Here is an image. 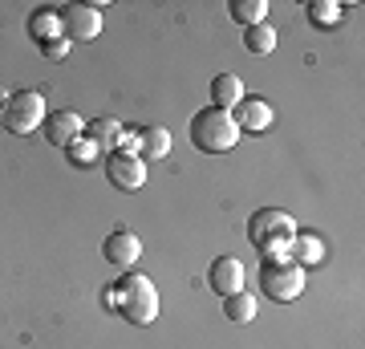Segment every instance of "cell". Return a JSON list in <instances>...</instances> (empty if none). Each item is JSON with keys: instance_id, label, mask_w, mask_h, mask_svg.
I'll list each match as a JSON object with an SVG mask.
<instances>
[{"instance_id": "ffe728a7", "label": "cell", "mask_w": 365, "mask_h": 349, "mask_svg": "<svg viewBox=\"0 0 365 349\" xmlns=\"http://www.w3.org/2000/svg\"><path fill=\"white\" fill-rule=\"evenodd\" d=\"M304 16H309V25L313 29H329L341 21V4L337 0H313L309 9H304Z\"/></svg>"}, {"instance_id": "52a82bcc", "label": "cell", "mask_w": 365, "mask_h": 349, "mask_svg": "<svg viewBox=\"0 0 365 349\" xmlns=\"http://www.w3.org/2000/svg\"><path fill=\"white\" fill-rule=\"evenodd\" d=\"M106 179H110V187H118V191H138L146 183V163L138 155L114 151V155H106Z\"/></svg>"}, {"instance_id": "ac0fdd59", "label": "cell", "mask_w": 365, "mask_h": 349, "mask_svg": "<svg viewBox=\"0 0 365 349\" xmlns=\"http://www.w3.org/2000/svg\"><path fill=\"white\" fill-rule=\"evenodd\" d=\"M227 13H232L235 25L252 29V25H264V16H268V4H264V0H232V4H227Z\"/></svg>"}, {"instance_id": "8992f818", "label": "cell", "mask_w": 365, "mask_h": 349, "mask_svg": "<svg viewBox=\"0 0 365 349\" xmlns=\"http://www.w3.org/2000/svg\"><path fill=\"white\" fill-rule=\"evenodd\" d=\"M41 130H45L49 146H57V151H69V146H73L81 134H86V118H81L78 110H53V114H45Z\"/></svg>"}, {"instance_id": "9a60e30c", "label": "cell", "mask_w": 365, "mask_h": 349, "mask_svg": "<svg viewBox=\"0 0 365 349\" xmlns=\"http://www.w3.org/2000/svg\"><path fill=\"white\" fill-rule=\"evenodd\" d=\"M29 37L37 41V45L66 37V33H61V9H37V13L29 16Z\"/></svg>"}, {"instance_id": "d6986e66", "label": "cell", "mask_w": 365, "mask_h": 349, "mask_svg": "<svg viewBox=\"0 0 365 349\" xmlns=\"http://www.w3.org/2000/svg\"><path fill=\"white\" fill-rule=\"evenodd\" d=\"M244 49H248L252 57H268V53L276 49V29H272V25H252V29H244Z\"/></svg>"}, {"instance_id": "6da1fadb", "label": "cell", "mask_w": 365, "mask_h": 349, "mask_svg": "<svg viewBox=\"0 0 365 349\" xmlns=\"http://www.w3.org/2000/svg\"><path fill=\"white\" fill-rule=\"evenodd\" d=\"M106 305H110L118 317H126L130 325H150L158 317V288H155L150 276H143V272H126V276L106 293Z\"/></svg>"}, {"instance_id": "9c48e42d", "label": "cell", "mask_w": 365, "mask_h": 349, "mask_svg": "<svg viewBox=\"0 0 365 349\" xmlns=\"http://www.w3.org/2000/svg\"><path fill=\"white\" fill-rule=\"evenodd\" d=\"M102 256L110 260L114 268H126V272H130L134 264H138V256H143V240H138L130 228H114V232L106 236Z\"/></svg>"}, {"instance_id": "8fae6325", "label": "cell", "mask_w": 365, "mask_h": 349, "mask_svg": "<svg viewBox=\"0 0 365 349\" xmlns=\"http://www.w3.org/2000/svg\"><path fill=\"white\" fill-rule=\"evenodd\" d=\"M232 122L240 126V134H244V130L260 134V130L272 126V106L260 102V98H248V93H244V102H240V106L232 110Z\"/></svg>"}, {"instance_id": "2e32d148", "label": "cell", "mask_w": 365, "mask_h": 349, "mask_svg": "<svg viewBox=\"0 0 365 349\" xmlns=\"http://www.w3.org/2000/svg\"><path fill=\"white\" fill-rule=\"evenodd\" d=\"M288 260H292V264H300V268H309V264H321V260H325V240H321L317 232H297Z\"/></svg>"}, {"instance_id": "5bb4252c", "label": "cell", "mask_w": 365, "mask_h": 349, "mask_svg": "<svg viewBox=\"0 0 365 349\" xmlns=\"http://www.w3.org/2000/svg\"><path fill=\"white\" fill-rule=\"evenodd\" d=\"M122 134H126V130H122V122H118V118H93V122H86V138H90L98 151H110V155L118 151Z\"/></svg>"}, {"instance_id": "ba28073f", "label": "cell", "mask_w": 365, "mask_h": 349, "mask_svg": "<svg viewBox=\"0 0 365 349\" xmlns=\"http://www.w3.org/2000/svg\"><path fill=\"white\" fill-rule=\"evenodd\" d=\"M61 33H66V41H93L102 33L98 4H66L61 9Z\"/></svg>"}, {"instance_id": "277c9868", "label": "cell", "mask_w": 365, "mask_h": 349, "mask_svg": "<svg viewBox=\"0 0 365 349\" xmlns=\"http://www.w3.org/2000/svg\"><path fill=\"white\" fill-rule=\"evenodd\" d=\"M260 293L268 300H297L304 293V268L292 264V260H264L260 264Z\"/></svg>"}, {"instance_id": "7a4b0ae2", "label": "cell", "mask_w": 365, "mask_h": 349, "mask_svg": "<svg viewBox=\"0 0 365 349\" xmlns=\"http://www.w3.org/2000/svg\"><path fill=\"white\" fill-rule=\"evenodd\" d=\"M297 232H300L297 220L288 211H280V207H260L248 220V240L264 260H288Z\"/></svg>"}, {"instance_id": "30bf717a", "label": "cell", "mask_w": 365, "mask_h": 349, "mask_svg": "<svg viewBox=\"0 0 365 349\" xmlns=\"http://www.w3.org/2000/svg\"><path fill=\"white\" fill-rule=\"evenodd\" d=\"M207 285L220 293V297H232L244 288V264L235 256H215L211 260V272H207Z\"/></svg>"}, {"instance_id": "7c38bea8", "label": "cell", "mask_w": 365, "mask_h": 349, "mask_svg": "<svg viewBox=\"0 0 365 349\" xmlns=\"http://www.w3.org/2000/svg\"><path fill=\"white\" fill-rule=\"evenodd\" d=\"M240 102H244V81L235 78V74H215L211 78V106L232 114Z\"/></svg>"}, {"instance_id": "603a6c76", "label": "cell", "mask_w": 365, "mask_h": 349, "mask_svg": "<svg viewBox=\"0 0 365 349\" xmlns=\"http://www.w3.org/2000/svg\"><path fill=\"white\" fill-rule=\"evenodd\" d=\"M4 98H9V93H0V118H4Z\"/></svg>"}, {"instance_id": "44dd1931", "label": "cell", "mask_w": 365, "mask_h": 349, "mask_svg": "<svg viewBox=\"0 0 365 349\" xmlns=\"http://www.w3.org/2000/svg\"><path fill=\"white\" fill-rule=\"evenodd\" d=\"M98 155H102V151H98V146H93L90 138H86V134H81L78 143L69 146V158H73L78 167H93V163H98Z\"/></svg>"}, {"instance_id": "e0dca14e", "label": "cell", "mask_w": 365, "mask_h": 349, "mask_svg": "<svg viewBox=\"0 0 365 349\" xmlns=\"http://www.w3.org/2000/svg\"><path fill=\"white\" fill-rule=\"evenodd\" d=\"M223 317L227 321H235V325H248L252 317H256V297L252 293H232V297H223Z\"/></svg>"}, {"instance_id": "3957f363", "label": "cell", "mask_w": 365, "mask_h": 349, "mask_svg": "<svg viewBox=\"0 0 365 349\" xmlns=\"http://www.w3.org/2000/svg\"><path fill=\"white\" fill-rule=\"evenodd\" d=\"M191 143L203 155H227L240 143V126L232 122L227 110L207 106V110H195V118H191Z\"/></svg>"}, {"instance_id": "4fadbf2b", "label": "cell", "mask_w": 365, "mask_h": 349, "mask_svg": "<svg viewBox=\"0 0 365 349\" xmlns=\"http://www.w3.org/2000/svg\"><path fill=\"white\" fill-rule=\"evenodd\" d=\"M134 143H138V158H163L170 155V130L158 126V122H150V126H143L138 134H134Z\"/></svg>"}, {"instance_id": "7402d4cb", "label": "cell", "mask_w": 365, "mask_h": 349, "mask_svg": "<svg viewBox=\"0 0 365 349\" xmlns=\"http://www.w3.org/2000/svg\"><path fill=\"white\" fill-rule=\"evenodd\" d=\"M41 53H45L49 61H66V57H69V41H66V37H57V41H45V45H41Z\"/></svg>"}, {"instance_id": "5b68a950", "label": "cell", "mask_w": 365, "mask_h": 349, "mask_svg": "<svg viewBox=\"0 0 365 349\" xmlns=\"http://www.w3.org/2000/svg\"><path fill=\"white\" fill-rule=\"evenodd\" d=\"M45 98H41V90H16L4 98V118H0V126L9 130V134H33V130H41V122H45Z\"/></svg>"}]
</instances>
